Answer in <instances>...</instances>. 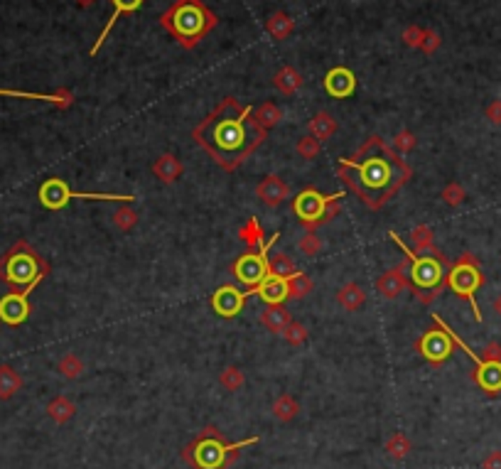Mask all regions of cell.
Wrapping results in <instances>:
<instances>
[{"mask_svg": "<svg viewBox=\"0 0 501 469\" xmlns=\"http://www.w3.org/2000/svg\"><path fill=\"white\" fill-rule=\"evenodd\" d=\"M265 128L255 123L253 109L241 106L233 96H226L207 118L192 128L194 143L221 170L233 172L263 145Z\"/></svg>", "mask_w": 501, "mask_h": 469, "instance_id": "cell-1", "label": "cell"}, {"mask_svg": "<svg viewBox=\"0 0 501 469\" xmlns=\"http://www.w3.org/2000/svg\"><path fill=\"white\" fill-rule=\"evenodd\" d=\"M337 177L371 211H378L398 189L413 177L410 165L381 136H369L366 143L349 158H339Z\"/></svg>", "mask_w": 501, "mask_h": 469, "instance_id": "cell-2", "label": "cell"}, {"mask_svg": "<svg viewBox=\"0 0 501 469\" xmlns=\"http://www.w3.org/2000/svg\"><path fill=\"white\" fill-rule=\"evenodd\" d=\"M216 15L204 5V0H175L163 15L160 25L180 42L185 50H194L211 30L216 28Z\"/></svg>", "mask_w": 501, "mask_h": 469, "instance_id": "cell-3", "label": "cell"}, {"mask_svg": "<svg viewBox=\"0 0 501 469\" xmlns=\"http://www.w3.org/2000/svg\"><path fill=\"white\" fill-rule=\"evenodd\" d=\"M50 275V263L40 255L30 241L20 238L0 255V280L13 292L30 295L42 280Z\"/></svg>", "mask_w": 501, "mask_h": 469, "instance_id": "cell-4", "label": "cell"}, {"mask_svg": "<svg viewBox=\"0 0 501 469\" xmlns=\"http://www.w3.org/2000/svg\"><path fill=\"white\" fill-rule=\"evenodd\" d=\"M255 442H258V438H248V440L229 445V442L221 438L219 430L207 428V430H202L187 447H185L182 457L187 465L197 467V469H226L231 462H236L238 452L246 450V447H250V445H255Z\"/></svg>", "mask_w": 501, "mask_h": 469, "instance_id": "cell-5", "label": "cell"}, {"mask_svg": "<svg viewBox=\"0 0 501 469\" xmlns=\"http://www.w3.org/2000/svg\"><path fill=\"white\" fill-rule=\"evenodd\" d=\"M388 236H391V241L403 250V255H406V260H408V280H410L408 290L418 297V302H423V305H433V302L438 300L440 292L447 287V280H445L447 265L438 258L415 255L413 250L403 243V238L398 236L396 231H388Z\"/></svg>", "mask_w": 501, "mask_h": 469, "instance_id": "cell-6", "label": "cell"}, {"mask_svg": "<svg viewBox=\"0 0 501 469\" xmlns=\"http://www.w3.org/2000/svg\"><path fill=\"white\" fill-rule=\"evenodd\" d=\"M344 192H334V194H322L317 189H302L300 194L292 199V211L300 219L305 231H314L322 224H329L334 216L342 214V199Z\"/></svg>", "mask_w": 501, "mask_h": 469, "instance_id": "cell-7", "label": "cell"}, {"mask_svg": "<svg viewBox=\"0 0 501 469\" xmlns=\"http://www.w3.org/2000/svg\"><path fill=\"white\" fill-rule=\"evenodd\" d=\"M445 280H447V287H450V290L455 292L457 297H462V300L470 302V307H472V312H474V319H477V322H482L479 305H477V300H474V292H477L479 287L484 285L482 265H479L477 255L470 253V250H465V253H462L460 258L455 260V263H450Z\"/></svg>", "mask_w": 501, "mask_h": 469, "instance_id": "cell-8", "label": "cell"}, {"mask_svg": "<svg viewBox=\"0 0 501 469\" xmlns=\"http://www.w3.org/2000/svg\"><path fill=\"white\" fill-rule=\"evenodd\" d=\"M278 236L280 233H273L265 246L248 250V253L238 255V258L233 260L231 273L236 275V280L241 282V285H246L248 290H253L255 285H260V282L268 278V253H270V248L278 243Z\"/></svg>", "mask_w": 501, "mask_h": 469, "instance_id": "cell-9", "label": "cell"}, {"mask_svg": "<svg viewBox=\"0 0 501 469\" xmlns=\"http://www.w3.org/2000/svg\"><path fill=\"white\" fill-rule=\"evenodd\" d=\"M415 351H418L430 366H440L445 364L452 351H455V342H452V337L440 324H435V329L423 332V337L415 342Z\"/></svg>", "mask_w": 501, "mask_h": 469, "instance_id": "cell-10", "label": "cell"}, {"mask_svg": "<svg viewBox=\"0 0 501 469\" xmlns=\"http://www.w3.org/2000/svg\"><path fill=\"white\" fill-rule=\"evenodd\" d=\"M408 287H410V280H408V260L406 258H403L396 268L386 270V273L376 278V290L383 300H396V297L401 295L403 290H408Z\"/></svg>", "mask_w": 501, "mask_h": 469, "instance_id": "cell-11", "label": "cell"}, {"mask_svg": "<svg viewBox=\"0 0 501 469\" xmlns=\"http://www.w3.org/2000/svg\"><path fill=\"white\" fill-rule=\"evenodd\" d=\"M246 292L238 290L233 285H221L216 287V292L211 295V310H214L219 317H236L238 312L246 305Z\"/></svg>", "mask_w": 501, "mask_h": 469, "instance_id": "cell-12", "label": "cell"}, {"mask_svg": "<svg viewBox=\"0 0 501 469\" xmlns=\"http://www.w3.org/2000/svg\"><path fill=\"white\" fill-rule=\"evenodd\" d=\"M37 197H40V204L45 206V209L57 211V209H64V206H67L69 202L74 199V192H72V187H69L67 182H64V180L50 177V180H45V182H42V187H40V192H37Z\"/></svg>", "mask_w": 501, "mask_h": 469, "instance_id": "cell-13", "label": "cell"}, {"mask_svg": "<svg viewBox=\"0 0 501 469\" xmlns=\"http://www.w3.org/2000/svg\"><path fill=\"white\" fill-rule=\"evenodd\" d=\"M30 300L23 292H13L0 297V322H5L8 327H18L30 317Z\"/></svg>", "mask_w": 501, "mask_h": 469, "instance_id": "cell-14", "label": "cell"}, {"mask_svg": "<svg viewBox=\"0 0 501 469\" xmlns=\"http://www.w3.org/2000/svg\"><path fill=\"white\" fill-rule=\"evenodd\" d=\"M324 89H327V94L334 96V99H349V96L356 92L354 72L346 67L329 69L327 77H324Z\"/></svg>", "mask_w": 501, "mask_h": 469, "instance_id": "cell-15", "label": "cell"}, {"mask_svg": "<svg viewBox=\"0 0 501 469\" xmlns=\"http://www.w3.org/2000/svg\"><path fill=\"white\" fill-rule=\"evenodd\" d=\"M255 197H258L265 206L275 209V206H280L282 202L290 197V187L282 182V177H278V175H265L258 182V187H255Z\"/></svg>", "mask_w": 501, "mask_h": 469, "instance_id": "cell-16", "label": "cell"}, {"mask_svg": "<svg viewBox=\"0 0 501 469\" xmlns=\"http://www.w3.org/2000/svg\"><path fill=\"white\" fill-rule=\"evenodd\" d=\"M0 96H10V99H25V101H45V104H55L57 109L67 111L74 106V94L69 89H57L55 94H32V92H18V89H0Z\"/></svg>", "mask_w": 501, "mask_h": 469, "instance_id": "cell-17", "label": "cell"}, {"mask_svg": "<svg viewBox=\"0 0 501 469\" xmlns=\"http://www.w3.org/2000/svg\"><path fill=\"white\" fill-rule=\"evenodd\" d=\"M246 295H258L265 305H282L287 300V280L273 278L268 275L260 285H255L253 290H246Z\"/></svg>", "mask_w": 501, "mask_h": 469, "instance_id": "cell-18", "label": "cell"}, {"mask_svg": "<svg viewBox=\"0 0 501 469\" xmlns=\"http://www.w3.org/2000/svg\"><path fill=\"white\" fill-rule=\"evenodd\" d=\"M474 381L482 391H487L489 396H497L501 391V364L497 361H479L474 369Z\"/></svg>", "mask_w": 501, "mask_h": 469, "instance_id": "cell-19", "label": "cell"}, {"mask_svg": "<svg viewBox=\"0 0 501 469\" xmlns=\"http://www.w3.org/2000/svg\"><path fill=\"white\" fill-rule=\"evenodd\" d=\"M182 172H185V165L180 162V158L172 155V153H163V155L153 162V175H155L163 184L177 182V180L182 177Z\"/></svg>", "mask_w": 501, "mask_h": 469, "instance_id": "cell-20", "label": "cell"}, {"mask_svg": "<svg viewBox=\"0 0 501 469\" xmlns=\"http://www.w3.org/2000/svg\"><path fill=\"white\" fill-rule=\"evenodd\" d=\"M111 5H114V13H111V18H109V23H106V28L101 30V35H99V40L94 42V47H92V52L89 55L96 57L99 55V50H101V45L106 42V37H109V32L114 30V25H116V20L121 18V15H126V13H136L138 8L143 5V0H111Z\"/></svg>", "mask_w": 501, "mask_h": 469, "instance_id": "cell-21", "label": "cell"}, {"mask_svg": "<svg viewBox=\"0 0 501 469\" xmlns=\"http://www.w3.org/2000/svg\"><path fill=\"white\" fill-rule=\"evenodd\" d=\"M337 302L344 307L346 312H359L361 307H364V302H366L364 287H361L359 282H354V280L344 282V285L337 290Z\"/></svg>", "mask_w": 501, "mask_h": 469, "instance_id": "cell-22", "label": "cell"}, {"mask_svg": "<svg viewBox=\"0 0 501 469\" xmlns=\"http://www.w3.org/2000/svg\"><path fill=\"white\" fill-rule=\"evenodd\" d=\"M290 322H292V314L282 305H265V310L260 312V324L273 334H282Z\"/></svg>", "mask_w": 501, "mask_h": 469, "instance_id": "cell-23", "label": "cell"}, {"mask_svg": "<svg viewBox=\"0 0 501 469\" xmlns=\"http://www.w3.org/2000/svg\"><path fill=\"white\" fill-rule=\"evenodd\" d=\"M302 84H305V79H302V74L295 67H282L273 77V87L285 96L297 94L302 89Z\"/></svg>", "mask_w": 501, "mask_h": 469, "instance_id": "cell-24", "label": "cell"}, {"mask_svg": "<svg viewBox=\"0 0 501 469\" xmlns=\"http://www.w3.org/2000/svg\"><path fill=\"white\" fill-rule=\"evenodd\" d=\"M337 118H334L332 114H327V111H319V114L312 116L310 126H307V131H310L312 138H317L319 143L322 140H329V138L337 133Z\"/></svg>", "mask_w": 501, "mask_h": 469, "instance_id": "cell-25", "label": "cell"}, {"mask_svg": "<svg viewBox=\"0 0 501 469\" xmlns=\"http://www.w3.org/2000/svg\"><path fill=\"white\" fill-rule=\"evenodd\" d=\"M236 236L241 238L243 243L248 246V250H255V248H260V246H265V231H263V226H260V221L255 219V216H250V219L243 224L241 228L236 231Z\"/></svg>", "mask_w": 501, "mask_h": 469, "instance_id": "cell-26", "label": "cell"}, {"mask_svg": "<svg viewBox=\"0 0 501 469\" xmlns=\"http://www.w3.org/2000/svg\"><path fill=\"white\" fill-rule=\"evenodd\" d=\"M273 415L280 423H290V420H295L297 415H300V403H297V398L290 396V393H280L273 403Z\"/></svg>", "mask_w": 501, "mask_h": 469, "instance_id": "cell-27", "label": "cell"}, {"mask_svg": "<svg viewBox=\"0 0 501 469\" xmlns=\"http://www.w3.org/2000/svg\"><path fill=\"white\" fill-rule=\"evenodd\" d=\"M265 30H268V35L273 37V40H285V37H290V32L295 30V20H292L287 13L278 10V13H273L268 18Z\"/></svg>", "mask_w": 501, "mask_h": 469, "instance_id": "cell-28", "label": "cell"}, {"mask_svg": "<svg viewBox=\"0 0 501 469\" xmlns=\"http://www.w3.org/2000/svg\"><path fill=\"white\" fill-rule=\"evenodd\" d=\"M74 413H77V406H74L67 396H57V398H52V401L47 403V415H50L57 425L69 423V420L74 418Z\"/></svg>", "mask_w": 501, "mask_h": 469, "instance_id": "cell-29", "label": "cell"}, {"mask_svg": "<svg viewBox=\"0 0 501 469\" xmlns=\"http://www.w3.org/2000/svg\"><path fill=\"white\" fill-rule=\"evenodd\" d=\"M20 388H23V376H20L13 366H8V364L0 366V398L8 401V398H13Z\"/></svg>", "mask_w": 501, "mask_h": 469, "instance_id": "cell-30", "label": "cell"}, {"mask_svg": "<svg viewBox=\"0 0 501 469\" xmlns=\"http://www.w3.org/2000/svg\"><path fill=\"white\" fill-rule=\"evenodd\" d=\"M312 290H314L312 278L305 273H300V270L287 278V300H302V297H307Z\"/></svg>", "mask_w": 501, "mask_h": 469, "instance_id": "cell-31", "label": "cell"}, {"mask_svg": "<svg viewBox=\"0 0 501 469\" xmlns=\"http://www.w3.org/2000/svg\"><path fill=\"white\" fill-rule=\"evenodd\" d=\"M253 118H255V123L263 126L265 131H268V128H275L282 121V111L273 104V101H265V104H260L258 109H253Z\"/></svg>", "mask_w": 501, "mask_h": 469, "instance_id": "cell-32", "label": "cell"}, {"mask_svg": "<svg viewBox=\"0 0 501 469\" xmlns=\"http://www.w3.org/2000/svg\"><path fill=\"white\" fill-rule=\"evenodd\" d=\"M292 273H297V268H295V263L290 260V255H285V253H273V258H268V275H273V278L287 280Z\"/></svg>", "mask_w": 501, "mask_h": 469, "instance_id": "cell-33", "label": "cell"}, {"mask_svg": "<svg viewBox=\"0 0 501 469\" xmlns=\"http://www.w3.org/2000/svg\"><path fill=\"white\" fill-rule=\"evenodd\" d=\"M383 450H386V455L391 457V460L401 462V460H406V457L410 455L413 445H410V440L403 433H393L391 438H388V442H386V447H383Z\"/></svg>", "mask_w": 501, "mask_h": 469, "instance_id": "cell-34", "label": "cell"}, {"mask_svg": "<svg viewBox=\"0 0 501 469\" xmlns=\"http://www.w3.org/2000/svg\"><path fill=\"white\" fill-rule=\"evenodd\" d=\"M57 371L69 378V381H74V378L84 376V371H87V366H84V359L79 354H64L60 359V364H57Z\"/></svg>", "mask_w": 501, "mask_h": 469, "instance_id": "cell-35", "label": "cell"}, {"mask_svg": "<svg viewBox=\"0 0 501 469\" xmlns=\"http://www.w3.org/2000/svg\"><path fill=\"white\" fill-rule=\"evenodd\" d=\"M219 383L224 391L229 393H236L243 388V383H246V376H243V371L238 369V366H226V369L219 374Z\"/></svg>", "mask_w": 501, "mask_h": 469, "instance_id": "cell-36", "label": "cell"}, {"mask_svg": "<svg viewBox=\"0 0 501 469\" xmlns=\"http://www.w3.org/2000/svg\"><path fill=\"white\" fill-rule=\"evenodd\" d=\"M280 337L285 339V342L290 344V346H302V344L307 342V337H310V332H307V327L302 322H295V319H292V322L287 324L285 332H282Z\"/></svg>", "mask_w": 501, "mask_h": 469, "instance_id": "cell-37", "label": "cell"}, {"mask_svg": "<svg viewBox=\"0 0 501 469\" xmlns=\"http://www.w3.org/2000/svg\"><path fill=\"white\" fill-rule=\"evenodd\" d=\"M324 248L322 238L317 236L314 231H305V236L297 241V250H300L302 255H307V258H314V255H319Z\"/></svg>", "mask_w": 501, "mask_h": 469, "instance_id": "cell-38", "label": "cell"}, {"mask_svg": "<svg viewBox=\"0 0 501 469\" xmlns=\"http://www.w3.org/2000/svg\"><path fill=\"white\" fill-rule=\"evenodd\" d=\"M295 150H297V155H300L302 160H317L319 153H322V143L307 133L305 138H300V140H297Z\"/></svg>", "mask_w": 501, "mask_h": 469, "instance_id": "cell-39", "label": "cell"}, {"mask_svg": "<svg viewBox=\"0 0 501 469\" xmlns=\"http://www.w3.org/2000/svg\"><path fill=\"white\" fill-rule=\"evenodd\" d=\"M114 224L121 228V231H131L138 224V211L133 209L131 204H121L119 209L114 211Z\"/></svg>", "mask_w": 501, "mask_h": 469, "instance_id": "cell-40", "label": "cell"}, {"mask_svg": "<svg viewBox=\"0 0 501 469\" xmlns=\"http://www.w3.org/2000/svg\"><path fill=\"white\" fill-rule=\"evenodd\" d=\"M440 199L445 202L447 206H460L462 202L467 199V192H465V187H462L460 182H450V184H445V187H442Z\"/></svg>", "mask_w": 501, "mask_h": 469, "instance_id": "cell-41", "label": "cell"}, {"mask_svg": "<svg viewBox=\"0 0 501 469\" xmlns=\"http://www.w3.org/2000/svg\"><path fill=\"white\" fill-rule=\"evenodd\" d=\"M410 243H413V248H428L435 243V233L433 228L428 226V224H418V226L410 231Z\"/></svg>", "mask_w": 501, "mask_h": 469, "instance_id": "cell-42", "label": "cell"}, {"mask_svg": "<svg viewBox=\"0 0 501 469\" xmlns=\"http://www.w3.org/2000/svg\"><path fill=\"white\" fill-rule=\"evenodd\" d=\"M415 143H418V140H415L413 133H410V131H401L396 138H393V150H396L398 155H408V153L415 148Z\"/></svg>", "mask_w": 501, "mask_h": 469, "instance_id": "cell-43", "label": "cell"}, {"mask_svg": "<svg viewBox=\"0 0 501 469\" xmlns=\"http://www.w3.org/2000/svg\"><path fill=\"white\" fill-rule=\"evenodd\" d=\"M440 45H442V40H440L438 32H435V30H425L423 42H420V52H425V55H435Z\"/></svg>", "mask_w": 501, "mask_h": 469, "instance_id": "cell-44", "label": "cell"}, {"mask_svg": "<svg viewBox=\"0 0 501 469\" xmlns=\"http://www.w3.org/2000/svg\"><path fill=\"white\" fill-rule=\"evenodd\" d=\"M423 35H425V30H420V28H415V25H410L408 30H403V42H406L408 47H415V50H420Z\"/></svg>", "mask_w": 501, "mask_h": 469, "instance_id": "cell-45", "label": "cell"}, {"mask_svg": "<svg viewBox=\"0 0 501 469\" xmlns=\"http://www.w3.org/2000/svg\"><path fill=\"white\" fill-rule=\"evenodd\" d=\"M482 359L484 361H497V364H501V344L499 342H489L482 349Z\"/></svg>", "mask_w": 501, "mask_h": 469, "instance_id": "cell-46", "label": "cell"}, {"mask_svg": "<svg viewBox=\"0 0 501 469\" xmlns=\"http://www.w3.org/2000/svg\"><path fill=\"white\" fill-rule=\"evenodd\" d=\"M484 116H487V118H489V123L501 126V99H494L492 104L487 106V111H484Z\"/></svg>", "mask_w": 501, "mask_h": 469, "instance_id": "cell-47", "label": "cell"}, {"mask_svg": "<svg viewBox=\"0 0 501 469\" xmlns=\"http://www.w3.org/2000/svg\"><path fill=\"white\" fill-rule=\"evenodd\" d=\"M482 469H501V450H494L484 457L482 462Z\"/></svg>", "mask_w": 501, "mask_h": 469, "instance_id": "cell-48", "label": "cell"}, {"mask_svg": "<svg viewBox=\"0 0 501 469\" xmlns=\"http://www.w3.org/2000/svg\"><path fill=\"white\" fill-rule=\"evenodd\" d=\"M492 310H494V312H497V314H499V317H501V295H497V300H494V302H492Z\"/></svg>", "mask_w": 501, "mask_h": 469, "instance_id": "cell-49", "label": "cell"}, {"mask_svg": "<svg viewBox=\"0 0 501 469\" xmlns=\"http://www.w3.org/2000/svg\"><path fill=\"white\" fill-rule=\"evenodd\" d=\"M74 3H77L79 8H89V5H94L96 0H74Z\"/></svg>", "mask_w": 501, "mask_h": 469, "instance_id": "cell-50", "label": "cell"}, {"mask_svg": "<svg viewBox=\"0 0 501 469\" xmlns=\"http://www.w3.org/2000/svg\"><path fill=\"white\" fill-rule=\"evenodd\" d=\"M0 324H3V322H0Z\"/></svg>", "mask_w": 501, "mask_h": 469, "instance_id": "cell-51", "label": "cell"}]
</instances>
